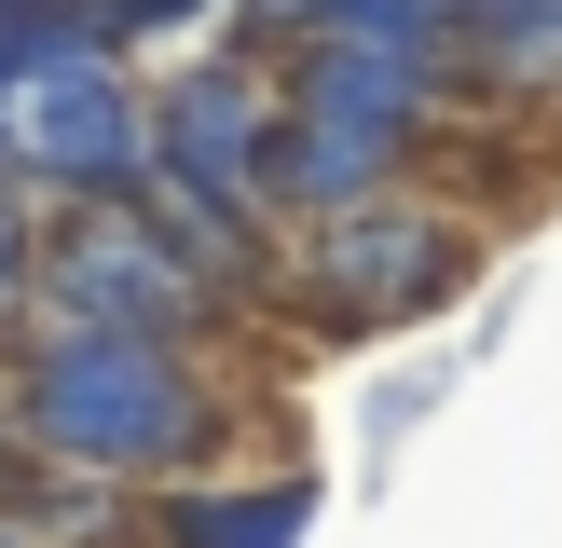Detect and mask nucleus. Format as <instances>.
<instances>
[{
    "instance_id": "nucleus-1",
    "label": "nucleus",
    "mask_w": 562,
    "mask_h": 548,
    "mask_svg": "<svg viewBox=\"0 0 562 548\" xmlns=\"http://www.w3.org/2000/svg\"><path fill=\"white\" fill-rule=\"evenodd\" d=\"M0 398H14V438L42 466H82V480L165 493L192 466H234L247 438V384L234 343H165V329H69L27 316L0 343Z\"/></svg>"
},
{
    "instance_id": "nucleus-2",
    "label": "nucleus",
    "mask_w": 562,
    "mask_h": 548,
    "mask_svg": "<svg viewBox=\"0 0 562 548\" xmlns=\"http://www.w3.org/2000/svg\"><path fill=\"white\" fill-rule=\"evenodd\" d=\"M481 247H494V219L467 206V192L384 179V192H357V206L289 219V247H274V316H302L316 343H384V329L439 316V301L481 274Z\"/></svg>"
},
{
    "instance_id": "nucleus-3",
    "label": "nucleus",
    "mask_w": 562,
    "mask_h": 548,
    "mask_svg": "<svg viewBox=\"0 0 562 548\" xmlns=\"http://www.w3.org/2000/svg\"><path fill=\"white\" fill-rule=\"evenodd\" d=\"M0 164H14L42 206H137L151 192V69L97 27H55L14 69L0 110Z\"/></svg>"
},
{
    "instance_id": "nucleus-4",
    "label": "nucleus",
    "mask_w": 562,
    "mask_h": 548,
    "mask_svg": "<svg viewBox=\"0 0 562 548\" xmlns=\"http://www.w3.org/2000/svg\"><path fill=\"white\" fill-rule=\"evenodd\" d=\"M27 316L69 329H165V343H234L247 301L192 261V233L137 192V206H55L42 219V301Z\"/></svg>"
},
{
    "instance_id": "nucleus-5",
    "label": "nucleus",
    "mask_w": 562,
    "mask_h": 548,
    "mask_svg": "<svg viewBox=\"0 0 562 548\" xmlns=\"http://www.w3.org/2000/svg\"><path fill=\"white\" fill-rule=\"evenodd\" d=\"M302 535H316L302 466H192V480L137 493V548H302Z\"/></svg>"
},
{
    "instance_id": "nucleus-6",
    "label": "nucleus",
    "mask_w": 562,
    "mask_h": 548,
    "mask_svg": "<svg viewBox=\"0 0 562 548\" xmlns=\"http://www.w3.org/2000/svg\"><path fill=\"white\" fill-rule=\"evenodd\" d=\"M453 42L494 124H562V0H453Z\"/></svg>"
},
{
    "instance_id": "nucleus-7",
    "label": "nucleus",
    "mask_w": 562,
    "mask_h": 548,
    "mask_svg": "<svg viewBox=\"0 0 562 548\" xmlns=\"http://www.w3.org/2000/svg\"><path fill=\"white\" fill-rule=\"evenodd\" d=\"M42 219H55V206L14 179V164H0V343H14L27 301H42Z\"/></svg>"
},
{
    "instance_id": "nucleus-8",
    "label": "nucleus",
    "mask_w": 562,
    "mask_h": 548,
    "mask_svg": "<svg viewBox=\"0 0 562 548\" xmlns=\"http://www.w3.org/2000/svg\"><path fill=\"white\" fill-rule=\"evenodd\" d=\"M0 14H42V27H82V0H0Z\"/></svg>"
},
{
    "instance_id": "nucleus-9",
    "label": "nucleus",
    "mask_w": 562,
    "mask_h": 548,
    "mask_svg": "<svg viewBox=\"0 0 562 548\" xmlns=\"http://www.w3.org/2000/svg\"><path fill=\"white\" fill-rule=\"evenodd\" d=\"M14 466H27V438H14V398H0V480H14Z\"/></svg>"
},
{
    "instance_id": "nucleus-10",
    "label": "nucleus",
    "mask_w": 562,
    "mask_h": 548,
    "mask_svg": "<svg viewBox=\"0 0 562 548\" xmlns=\"http://www.w3.org/2000/svg\"><path fill=\"white\" fill-rule=\"evenodd\" d=\"M0 548H42V535H27V507H14V493H0Z\"/></svg>"
}]
</instances>
